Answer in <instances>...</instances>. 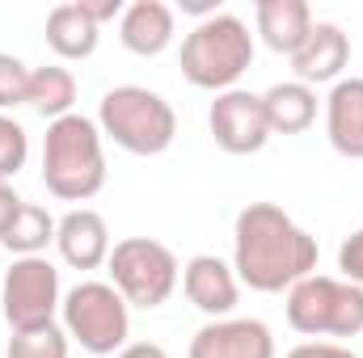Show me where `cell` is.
<instances>
[{
  "instance_id": "obj_1",
  "label": "cell",
  "mask_w": 363,
  "mask_h": 358,
  "mask_svg": "<svg viewBox=\"0 0 363 358\" xmlns=\"http://www.w3.org/2000/svg\"><path fill=\"white\" fill-rule=\"evenodd\" d=\"M233 270L250 291H291L317 270V236H308L283 207L250 202L233 228Z\"/></svg>"
},
{
  "instance_id": "obj_2",
  "label": "cell",
  "mask_w": 363,
  "mask_h": 358,
  "mask_svg": "<svg viewBox=\"0 0 363 358\" xmlns=\"http://www.w3.org/2000/svg\"><path fill=\"white\" fill-rule=\"evenodd\" d=\"M43 185L60 202H89L106 185V152L101 131L85 114L55 118L43 139Z\"/></svg>"
},
{
  "instance_id": "obj_3",
  "label": "cell",
  "mask_w": 363,
  "mask_h": 358,
  "mask_svg": "<svg viewBox=\"0 0 363 358\" xmlns=\"http://www.w3.org/2000/svg\"><path fill=\"white\" fill-rule=\"evenodd\" d=\"M182 76L194 89L228 93L254 64V34L241 17L216 13L182 38Z\"/></svg>"
},
{
  "instance_id": "obj_4",
  "label": "cell",
  "mask_w": 363,
  "mask_h": 358,
  "mask_svg": "<svg viewBox=\"0 0 363 358\" xmlns=\"http://www.w3.org/2000/svg\"><path fill=\"white\" fill-rule=\"evenodd\" d=\"M97 131L131 156H161L178 135V114L161 93L144 85H118L97 105Z\"/></svg>"
},
{
  "instance_id": "obj_5",
  "label": "cell",
  "mask_w": 363,
  "mask_h": 358,
  "mask_svg": "<svg viewBox=\"0 0 363 358\" xmlns=\"http://www.w3.org/2000/svg\"><path fill=\"white\" fill-rule=\"evenodd\" d=\"M287 325L304 337H359L363 287L347 278L308 274L287 291Z\"/></svg>"
},
{
  "instance_id": "obj_6",
  "label": "cell",
  "mask_w": 363,
  "mask_h": 358,
  "mask_svg": "<svg viewBox=\"0 0 363 358\" xmlns=\"http://www.w3.org/2000/svg\"><path fill=\"white\" fill-rule=\"evenodd\" d=\"M60 316H64V333L68 342H77L85 354H118L127 346V333H131V304L114 291V282H77L64 304H60Z\"/></svg>"
},
{
  "instance_id": "obj_7",
  "label": "cell",
  "mask_w": 363,
  "mask_h": 358,
  "mask_svg": "<svg viewBox=\"0 0 363 358\" xmlns=\"http://www.w3.org/2000/svg\"><path fill=\"white\" fill-rule=\"evenodd\" d=\"M110 282L114 291L131 304V308H161L182 282V266L174 258L169 245L152 241V236H123L114 249H110Z\"/></svg>"
},
{
  "instance_id": "obj_8",
  "label": "cell",
  "mask_w": 363,
  "mask_h": 358,
  "mask_svg": "<svg viewBox=\"0 0 363 358\" xmlns=\"http://www.w3.org/2000/svg\"><path fill=\"white\" fill-rule=\"evenodd\" d=\"M60 304V270L47 258H13L0 282V312L13 333L55 325Z\"/></svg>"
},
{
  "instance_id": "obj_9",
  "label": "cell",
  "mask_w": 363,
  "mask_h": 358,
  "mask_svg": "<svg viewBox=\"0 0 363 358\" xmlns=\"http://www.w3.org/2000/svg\"><path fill=\"white\" fill-rule=\"evenodd\" d=\"M207 127H211V139L228 156H254L271 139L267 110H262V93H250V89L216 93V101L207 110Z\"/></svg>"
},
{
  "instance_id": "obj_10",
  "label": "cell",
  "mask_w": 363,
  "mask_h": 358,
  "mask_svg": "<svg viewBox=\"0 0 363 358\" xmlns=\"http://www.w3.org/2000/svg\"><path fill=\"white\" fill-rule=\"evenodd\" d=\"M190 358H274V337L254 316H224L190 337Z\"/></svg>"
},
{
  "instance_id": "obj_11",
  "label": "cell",
  "mask_w": 363,
  "mask_h": 358,
  "mask_svg": "<svg viewBox=\"0 0 363 358\" xmlns=\"http://www.w3.org/2000/svg\"><path fill=\"white\" fill-rule=\"evenodd\" d=\"M347 64H351V38H347V30L334 25V21H313L304 47L291 55V72H296V81L308 85V89H313V85H330V81L338 85Z\"/></svg>"
},
{
  "instance_id": "obj_12",
  "label": "cell",
  "mask_w": 363,
  "mask_h": 358,
  "mask_svg": "<svg viewBox=\"0 0 363 358\" xmlns=\"http://www.w3.org/2000/svg\"><path fill=\"white\" fill-rule=\"evenodd\" d=\"M182 291L186 299L211 316V321H224L233 308H237V295H241V282H237V270L211 253H199L182 266Z\"/></svg>"
},
{
  "instance_id": "obj_13",
  "label": "cell",
  "mask_w": 363,
  "mask_h": 358,
  "mask_svg": "<svg viewBox=\"0 0 363 358\" xmlns=\"http://www.w3.org/2000/svg\"><path fill=\"white\" fill-rule=\"evenodd\" d=\"M55 249L72 270H97L110 262V228L93 207H77L55 224Z\"/></svg>"
},
{
  "instance_id": "obj_14",
  "label": "cell",
  "mask_w": 363,
  "mask_h": 358,
  "mask_svg": "<svg viewBox=\"0 0 363 358\" xmlns=\"http://www.w3.org/2000/svg\"><path fill=\"white\" fill-rule=\"evenodd\" d=\"M325 135L330 148L347 161H363V76L338 81L325 97Z\"/></svg>"
},
{
  "instance_id": "obj_15",
  "label": "cell",
  "mask_w": 363,
  "mask_h": 358,
  "mask_svg": "<svg viewBox=\"0 0 363 358\" xmlns=\"http://www.w3.org/2000/svg\"><path fill=\"white\" fill-rule=\"evenodd\" d=\"M118 38L131 55H161L174 42V8L165 0H135L118 17Z\"/></svg>"
},
{
  "instance_id": "obj_16",
  "label": "cell",
  "mask_w": 363,
  "mask_h": 358,
  "mask_svg": "<svg viewBox=\"0 0 363 358\" xmlns=\"http://www.w3.org/2000/svg\"><path fill=\"white\" fill-rule=\"evenodd\" d=\"M254 17H258L262 42L279 55H287V59L304 47V38L313 30V8L304 0H258Z\"/></svg>"
},
{
  "instance_id": "obj_17",
  "label": "cell",
  "mask_w": 363,
  "mask_h": 358,
  "mask_svg": "<svg viewBox=\"0 0 363 358\" xmlns=\"http://www.w3.org/2000/svg\"><path fill=\"white\" fill-rule=\"evenodd\" d=\"M101 42V25H93L89 13L68 0V4H55L47 13V47L60 55V59H89Z\"/></svg>"
},
{
  "instance_id": "obj_18",
  "label": "cell",
  "mask_w": 363,
  "mask_h": 358,
  "mask_svg": "<svg viewBox=\"0 0 363 358\" xmlns=\"http://www.w3.org/2000/svg\"><path fill=\"white\" fill-rule=\"evenodd\" d=\"M262 110H267L271 135H300L317 118V93L300 81H279L262 93Z\"/></svg>"
},
{
  "instance_id": "obj_19",
  "label": "cell",
  "mask_w": 363,
  "mask_h": 358,
  "mask_svg": "<svg viewBox=\"0 0 363 358\" xmlns=\"http://www.w3.org/2000/svg\"><path fill=\"white\" fill-rule=\"evenodd\" d=\"M26 105L43 118H68L77 105V76L64 64H43L30 68V89H26Z\"/></svg>"
},
{
  "instance_id": "obj_20",
  "label": "cell",
  "mask_w": 363,
  "mask_h": 358,
  "mask_svg": "<svg viewBox=\"0 0 363 358\" xmlns=\"http://www.w3.org/2000/svg\"><path fill=\"white\" fill-rule=\"evenodd\" d=\"M55 215L38 202H21V211L13 215V224L4 228L0 245L13 253V258H43V249L55 241Z\"/></svg>"
},
{
  "instance_id": "obj_21",
  "label": "cell",
  "mask_w": 363,
  "mask_h": 358,
  "mask_svg": "<svg viewBox=\"0 0 363 358\" xmlns=\"http://www.w3.org/2000/svg\"><path fill=\"white\" fill-rule=\"evenodd\" d=\"M9 358H68V333L60 325L21 329L9 337Z\"/></svg>"
},
{
  "instance_id": "obj_22",
  "label": "cell",
  "mask_w": 363,
  "mask_h": 358,
  "mask_svg": "<svg viewBox=\"0 0 363 358\" xmlns=\"http://www.w3.org/2000/svg\"><path fill=\"white\" fill-rule=\"evenodd\" d=\"M26 156H30V135H26V127L13 122L9 114H0V181L17 178L21 165H26Z\"/></svg>"
},
{
  "instance_id": "obj_23",
  "label": "cell",
  "mask_w": 363,
  "mask_h": 358,
  "mask_svg": "<svg viewBox=\"0 0 363 358\" xmlns=\"http://www.w3.org/2000/svg\"><path fill=\"white\" fill-rule=\"evenodd\" d=\"M26 89H30V68L17 55L0 51V114L13 105H26Z\"/></svg>"
},
{
  "instance_id": "obj_24",
  "label": "cell",
  "mask_w": 363,
  "mask_h": 358,
  "mask_svg": "<svg viewBox=\"0 0 363 358\" xmlns=\"http://www.w3.org/2000/svg\"><path fill=\"white\" fill-rule=\"evenodd\" d=\"M338 270H342L347 282L363 287V228L342 241V249H338Z\"/></svg>"
},
{
  "instance_id": "obj_25",
  "label": "cell",
  "mask_w": 363,
  "mask_h": 358,
  "mask_svg": "<svg viewBox=\"0 0 363 358\" xmlns=\"http://www.w3.org/2000/svg\"><path fill=\"white\" fill-rule=\"evenodd\" d=\"M283 358H359L351 346H338V342H300L296 350H287Z\"/></svg>"
},
{
  "instance_id": "obj_26",
  "label": "cell",
  "mask_w": 363,
  "mask_h": 358,
  "mask_svg": "<svg viewBox=\"0 0 363 358\" xmlns=\"http://www.w3.org/2000/svg\"><path fill=\"white\" fill-rule=\"evenodd\" d=\"M85 13H89L93 25H101V21H110V17H123V0H77Z\"/></svg>"
},
{
  "instance_id": "obj_27",
  "label": "cell",
  "mask_w": 363,
  "mask_h": 358,
  "mask_svg": "<svg viewBox=\"0 0 363 358\" xmlns=\"http://www.w3.org/2000/svg\"><path fill=\"white\" fill-rule=\"evenodd\" d=\"M21 202H26V198H17V190H13L9 181H0V236H4V228L13 224V215L21 211Z\"/></svg>"
},
{
  "instance_id": "obj_28",
  "label": "cell",
  "mask_w": 363,
  "mask_h": 358,
  "mask_svg": "<svg viewBox=\"0 0 363 358\" xmlns=\"http://www.w3.org/2000/svg\"><path fill=\"white\" fill-rule=\"evenodd\" d=\"M118 358H169L157 342H131V346H123L118 350Z\"/></svg>"
},
{
  "instance_id": "obj_29",
  "label": "cell",
  "mask_w": 363,
  "mask_h": 358,
  "mask_svg": "<svg viewBox=\"0 0 363 358\" xmlns=\"http://www.w3.org/2000/svg\"><path fill=\"white\" fill-rule=\"evenodd\" d=\"M182 8H186V13H199L203 21L216 17V0H182Z\"/></svg>"
}]
</instances>
